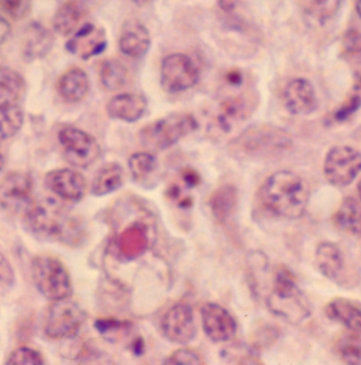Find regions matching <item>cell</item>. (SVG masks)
<instances>
[{"instance_id": "cell-1", "label": "cell", "mask_w": 361, "mask_h": 365, "mask_svg": "<svg viewBox=\"0 0 361 365\" xmlns=\"http://www.w3.org/2000/svg\"><path fill=\"white\" fill-rule=\"evenodd\" d=\"M23 220L26 229L44 242L78 247L86 240L82 220L56 200L35 201Z\"/></svg>"}, {"instance_id": "cell-2", "label": "cell", "mask_w": 361, "mask_h": 365, "mask_svg": "<svg viewBox=\"0 0 361 365\" xmlns=\"http://www.w3.org/2000/svg\"><path fill=\"white\" fill-rule=\"evenodd\" d=\"M310 193L305 181L290 170H280L263 183L259 200L267 212L285 220H298L305 214Z\"/></svg>"}, {"instance_id": "cell-3", "label": "cell", "mask_w": 361, "mask_h": 365, "mask_svg": "<svg viewBox=\"0 0 361 365\" xmlns=\"http://www.w3.org/2000/svg\"><path fill=\"white\" fill-rule=\"evenodd\" d=\"M266 302L275 316L292 324H299L312 314L310 302L298 286L294 274L286 268L280 269L275 274Z\"/></svg>"}, {"instance_id": "cell-4", "label": "cell", "mask_w": 361, "mask_h": 365, "mask_svg": "<svg viewBox=\"0 0 361 365\" xmlns=\"http://www.w3.org/2000/svg\"><path fill=\"white\" fill-rule=\"evenodd\" d=\"M293 145L290 133L270 124L249 126L234 138L229 150L238 158L253 159L288 150Z\"/></svg>"}, {"instance_id": "cell-5", "label": "cell", "mask_w": 361, "mask_h": 365, "mask_svg": "<svg viewBox=\"0 0 361 365\" xmlns=\"http://www.w3.org/2000/svg\"><path fill=\"white\" fill-rule=\"evenodd\" d=\"M197 128L198 122L191 113H172L144 126L139 133L140 143L146 150L161 152L195 132Z\"/></svg>"}, {"instance_id": "cell-6", "label": "cell", "mask_w": 361, "mask_h": 365, "mask_svg": "<svg viewBox=\"0 0 361 365\" xmlns=\"http://www.w3.org/2000/svg\"><path fill=\"white\" fill-rule=\"evenodd\" d=\"M32 279L39 294L56 302L71 297V277L60 259L50 255H39L32 262Z\"/></svg>"}, {"instance_id": "cell-7", "label": "cell", "mask_w": 361, "mask_h": 365, "mask_svg": "<svg viewBox=\"0 0 361 365\" xmlns=\"http://www.w3.org/2000/svg\"><path fill=\"white\" fill-rule=\"evenodd\" d=\"M34 181L27 173L12 172L0 181V207L24 217L34 205Z\"/></svg>"}, {"instance_id": "cell-8", "label": "cell", "mask_w": 361, "mask_h": 365, "mask_svg": "<svg viewBox=\"0 0 361 365\" xmlns=\"http://www.w3.org/2000/svg\"><path fill=\"white\" fill-rule=\"evenodd\" d=\"M323 172L332 187H347L361 173V152L347 145L330 148L325 156Z\"/></svg>"}, {"instance_id": "cell-9", "label": "cell", "mask_w": 361, "mask_h": 365, "mask_svg": "<svg viewBox=\"0 0 361 365\" xmlns=\"http://www.w3.org/2000/svg\"><path fill=\"white\" fill-rule=\"evenodd\" d=\"M58 138L66 161L76 168H88L100 156L97 140L80 128L66 126L60 130Z\"/></svg>"}, {"instance_id": "cell-10", "label": "cell", "mask_w": 361, "mask_h": 365, "mask_svg": "<svg viewBox=\"0 0 361 365\" xmlns=\"http://www.w3.org/2000/svg\"><path fill=\"white\" fill-rule=\"evenodd\" d=\"M86 312L69 299L54 302L46 316L44 331L51 339H63L76 334L86 320Z\"/></svg>"}, {"instance_id": "cell-11", "label": "cell", "mask_w": 361, "mask_h": 365, "mask_svg": "<svg viewBox=\"0 0 361 365\" xmlns=\"http://www.w3.org/2000/svg\"><path fill=\"white\" fill-rule=\"evenodd\" d=\"M199 70L191 58L175 53L166 56L161 69V86L166 93H183L198 83Z\"/></svg>"}, {"instance_id": "cell-12", "label": "cell", "mask_w": 361, "mask_h": 365, "mask_svg": "<svg viewBox=\"0 0 361 365\" xmlns=\"http://www.w3.org/2000/svg\"><path fill=\"white\" fill-rule=\"evenodd\" d=\"M161 331L171 342L176 344L191 342L197 332L193 308L187 303L175 304L164 314Z\"/></svg>"}, {"instance_id": "cell-13", "label": "cell", "mask_w": 361, "mask_h": 365, "mask_svg": "<svg viewBox=\"0 0 361 365\" xmlns=\"http://www.w3.org/2000/svg\"><path fill=\"white\" fill-rule=\"evenodd\" d=\"M45 185L56 197L71 203L82 200L87 189L84 176L71 168L50 170L46 174Z\"/></svg>"}, {"instance_id": "cell-14", "label": "cell", "mask_w": 361, "mask_h": 365, "mask_svg": "<svg viewBox=\"0 0 361 365\" xmlns=\"http://www.w3.org/2000/svg\"><path fill=\"white\" fill-rule=\"evenodd\" d=\"M203 331L215 343L227 342L235 336L238 324L226 308L215 303H208L201 308Z\"/></svg>"}, {"instance_id": "cell-15", "label": "cell", "mask_w": 361, "mask_h": 365, "mask_svg": "<svg viewBox=\"0 0 361 365\" xmlns=\"http://www.w3.org/2000/svg\"><path fill=\"white\" fill-rule=\"evenodd\" d=\"M253 110V105L248 97L230 96L220 101L215 109L213 125L220 133H231L250 117Z\"/></svg>"}, {"instance_id": "cell-16", "label": "cell", "mask_w": 361, "mask_h": 365, "mask_svg": "<svg viewBox=\"0 0 361 365\" xmlns=\"http://www.w3.org/2000/svg\"><path fill=\"white\" fill-rule=\"evenodd\" d=\"M315 261L323 277L337 285L349 287L347 277V259L338 245L332 242H322L318 245L315 253Z\"/></svg>"}, {"instance_id": "cell-17", "label": "cell", "mask_w": 361, "mask_h": 365, "mask_svg": "<svg viewBox=\"0 0 361 365\" xmlns=\"http://www.w3.org/2000/svg\"><path fill=\"white\" fill-rule=\"evenodd\" d=\"M107 47L104 29L91 23L83 25L66 43V49L82 60L97 56Z\"/></svg>"}, {"instance_id": "cell-18", "label": "cell", "mask_w": 361, "mask_h": 365, "mask_svg": "<svg viewBox=\"0 0 361 365\" xmlns=\"http://www.w3.org/2000/svg\"><path fill=\"white\" fill-rule=\"evenodd\" d=\"M284 105L292 115H308L318 108V98L310 81L295 78L286 85L283 93Z\"/></svg>"}, {"instance_id": "cell-19", "label": "cell", "mask_w": 361, "mask_h": 365, "mask_svg": "<svg viewBox=\"0 0 361 365\" xmlns=\"http://www.w3.org/2000/svg\"><path fill=\"white\" fill-rule=\"evenodd\" d=\"M119 48L124 56L133 58H143L151 48L148 28L138 19H128L122 27Z\"/></svg>"}, {"instance_id": "cell-20", "label": "cell", "mask_w": 361, "mask_h": 365, "mask_svg": "<svg viewBox=\"0 0 361 365\" xmlns=\"http://www.w3.org/2000/svg\"><path fill=\"white\" fill-rule=\"evenodd\" d=\"M148 108L143 96L138 93H121L107 103V115L111 119L133 123L141 119Z\"/></svg>"}, {"instance_id": "cell-21", "label": "cell", "mask_w": 361, "mask_h": 365, "mask_svg": "<svg viewBox=\"0 0 361 365\" xmlns=\"http://www.w3.org/2000/svg\"><path fill=\"white\" fill-rule=\"evenodd\" d=\"M325 314L330 320L345 327L347 331L361 334V304L345 298L328 302Z\"/></svg>"}, {"instance_id": "cell-22", "label": "cell", "mask_w": 361, "mask_h": 365, "mask_svg": "<svg viewBox=\"0 0 361 365\" xmlns=\"http://www.w3.org/2000/svg\"><path fill=\"white\" fill-rule=\"evenodd\" d=\"M148 246V229L143 224H133L116 238V247L122 259H135L146 252Z\"/></svg>"}, {"instance_id": "cell-23", "label": "cell", "mask_w": 361, "mask_h": 365, "mask_svg": "<svg viewBox=\"0 0 361 365\" xmlns=\"http://www.w3.org/2000/svg\"><path fill=\"white\" fill-rule=\"evenodd\" d=\"M54 36L39 23H32L26 29L23 39L24 58L28 62L43 58L51 50Z\"/></svg>"}, {"instance_id": "cell-24", "label": "cell", "mask_w": 361, "mask_h": 365, "mask_svg": "<svg viewBox=\"0 0 361 365\" xmlns=\"http://www.w3.org/2000/svg\"><path fill=\"white\" fill-rule=\"evenodd\" d=\"M91 89L88 76L81 68H71L66 71L58 82V91L61 97L69 103H78L84 100Z\"/></svg>"}, {"instance_id": "cell-25", "label": "cell", "mask_w": 361, "mask_h": 365, "mask_svg": "<svg viewBox=\"0 0 361 365\" xmlns=\"http://www.w3.org/2000/svg\"><path fill=\"white\" fill-rule=\"evenodd\" d=\"M25 91L23 76L9 67H0V108L19 105Z\"/></svg>"}, {"instance_id": "cell-26", "label": "cell", "mask_w": 361, "mask_h": 365, "mask_svg": "<svg viewBox=\"0 0 361 365\" xmlns=\"http://www.w3.org/2000/svg\"><path fill=\"white\" fill-rule=\"evenodd\" d=\"M339 230L361 237V203L353 197L345 198L334 214Z\"/></svg>"}, {"instance_id": "cell-27", "label": "cell", "mask_w": 361, "mask_h": 365, "mask_svg": "<svg viewBox=\"0 0 361 365\" xmlns=\"http://www.w3.org/2000/svg\"><path fill=\"white\" fill-rule=\"evenodd\" d=\"M238 203V190L231 185L218 187L210 198V207L220 222H228L235 213Z\"/></svg>"}, {"instance_id": "cell-28", "label": "cell", "mask_w": 361, "mask_h": 365, "mask_svg": "<svg viewBox=\"0 0 361 365\" xmlns=\"http://www.w3.org/2000/svg\"><path fill=\"white\" fill-rule=\"evenodd\" d=\"M83 8L76 0L66 1L54 14V29L62 36H68L76 31L83 17Z\"/></svg>"}, {"instance_id": "cell-29", "label": "cell", "mask_w": 361, "mask_h": 365, "mask_svg": "<svg viewBox=\"0 0 361 365\" xmlns=\"http://www.w3.org/2000/svg\"><path fill=\"white\" fill-rule=\"evenodd\" d=\"M123 170L118 163H108L103 166L96 175L91 185V193L104 196L117 191L123 185Z\"/></svg>"}, {"instance_id": "cell-30", "label": "cell", "mask_w": 361, "mask_h": 365, "mask_svg": "<svg viewBox=\"0 0 361 365\" xmlns=\"http://www.w3.org/2000/svg\"><path fill=\"white\" fill-rule=\"evenodd\" d=\"M128 68L120 61L109 58L101 66L100 80L106 91H121L128 83Z\"/></svg>"}, {"instance_id": "cell-31", "label": "cell", "mask_w": 361, "mask_h": 365, "mask_svg": "<svg viewBox=\"0 0 361 365\" xmlns=\"http://www.w3.org/2000/svg\"><path fill=\"white\" fill-rule=\"evenodd\" d=\"M342 0H297L298 4L305 14L325 23L336 16Z\"/></svg>"}, {"instance_id": "cell-32", "label": "cell", "mask_w": 361, "mask_h": 365, "mask_svg": "<svg viewBox=\"0 0 361 365\" xmlns=\"http://www.w3.org/2000/svg\"><path fill=\"white\" fill-rule=\"evenodd\" d=\"M24 111L19 105L0 108V138L10 139L23 128Z\"/></svg>"}, {"instance_id": "cell-33", "label": "cell", "mask_w": 361, "mask_h": 365, "mask_svg": "<svg viewBox=\"0 0 361 365\" xmlns=\"http://www.w3.org/2000/svg\"><path fill=\"white\" fill-rule=\"evenodd\" d=\"M157 165L156 157L151 153H136L128 160L131 176L137 182L148 180V177L157 170Z\"/></svg>"}, {"instance_id": "cell-34", "label": "cell", "mask_w": 361, "mask_h": 365, "mask_svg": "<svg viewBox=\"0 0 361 365\" xmlns=\"http://www.w3.org/2000/svg\"><path fill=\"white\" fill-rule=\"evenodd\" d=\"M358 334L357 332H353V336H347L339 344V355L347 364H358L361 361V341Z\"/></svg>"}, {"instance_id": "cell-35", "label": "cell", "mask_w": 361, "mask_h": 365, "mask_svg": "<svg viewBox=\"0 0 361 365\" xmlns=\"http://www.w3.org/2000/svg\"><path fill=\"white\" fill-rule=\"evenodd\" d=\"M6 364L10 365H39L45 364V360H44L43 355L36 349L23 346L13 351L9 355Z\"/></svg>"}, {"instance_id": "cell-36", "label": "cell", "mask_w": 361, "mask_h": 365, "mask_svg": "<svg viewBox=\"0 0 361 365\" xmlns=\"http://www.w3.org/2000/svg\"><path fill=\"white\" fill-rule=\"evenodd\" d=\"M166 364H203V357L197 351L190 349H181L173 353L164 361Z\"/></svg>"}, {"instance_id": "cell-37", "label": "cell", "mask_w": 361, "mask_h": 365, "mask_svg": "<svg viewBox=\"0 0 361 365\" xmlns=\"http://www.w3.org/2000/svg\"><path fill=\"white\" fill-rule=\"evenodd\" d=\"M224 357L228 358L230 362H233V364H235L236 359H238L236 364L257 362L255 361V351L250 347H245L243 345L242 346L229 347L224 351Z\"/></svg>"}, {"instance_id": "cell-38", "label": "cell", "mask_w": 361, "mask_h": 365, "mask_svg": "<svg viewBox=\"0 0 361 365\" xmlns=\"http://www.w3.org/2000/svg\"><path fill=\"white\" fill-rule=\"evenodd\" d=\"M0 6L11 16L21 19L29 12L31 0H0Z\"/></svg>"}, {"instance_id": "cell-39", "label": "cell", "mask_w": 361, "mask_h": 365, "mask_svg": "<svg viewBox=\"0 0 361 365\" xmlns=\"http://www.w3.org/2000/svg\"><path fill=\"white\" fill-rule=\"evenodd\" d=\"M361 106V98L360 96H352L340 108L337 109L334 118L337 122H343L349 119L354 113L358 110Z\"/></svg>"}, {"instance_id": "cell-40", "label": "cell", "mask_w": 361, "mask_h": 365, "mask_svg": "<svg viewBox=\"0 0 361 365\" xmlns=\"http://www.w3.org/2000/svg\"><path fill=\"white\" fill-rule=\"evenodd\" d=\"M63 343L61 346V353L64 356L65 358H69V359H73V358L78 357L82 353L84 346H83L81 339L78 340L76 334H72V336H65L62 339Z\"/></svg>"}, {"instance_id": "cell-41", "label": "cell", "mask_w": 361, "mask_h": 365, "mask_svg": "<svg viewBox=\"0 0 361 365\" xmlns=\"http://www.w3.org/2000/svg\"><path fill=\"white\" fill-rule=\"evenodd\" d=\"M343 47L350 53H361V31L356 29L347 30L343 36Z\"/></svg>"}, {"instance_id": "cell-42", "label": "cell", "mask_w": 361, "mask_h": 365, "mask_svg": "<svg viewBox=\"0 0 361 365\" xmlns=\"http://www.w3.org/2000/svg\"><path fill=\"white\" fill-rule=\"evenodd\" d=\"M128 325L126 323L117 320H98L96 322V329L105 336H109L111 334H118L121 331H126Z\"/></svg>"}, {"instance_id": "cell-43", "label": "cell", "mask_w": 361, "mask_h": 365, "mask_svg": "<svg viewBox=\"0 0 361 365\" xmlns=\"http://www.w3.org/2000/svg\"><path fill=\"white\" fill-rule=\"evenodd\" d=\"M15 283V273L9 259L0 253V285L12 286Z\"/></svg>"}, {"instance_id": "cell-44", "label": "cell", "mask_w": 361, "mask_h": 365, "mask_svg": "<svg viewBox=\"0 0 361 365\" xmlns=\"http://www.w3.org/2000/svg\"><path fill=\"white\" fill-rule=\"evenodd\" d=\"M181 178H183V183L189 187H196L199 183V175L190 168H185L181 172Z\"/></svg>"}, {"instance_id": "cell-45", "label": "cell", "mask_w": 361, "mask_h": 365, "mask_svg": "<svg viewBox=\"0 0 361 365\" xmlns=\"http://www.w3.org/2000/svg\"><path fill=\"white\" fill-rule=\"evenodd\" d=\"M10 31V24H9L4 17L0 16V47H1L2 43L8 38Z\"/></svg>"}, {"instance_id": "cell-46", "label": "cell", "mask_w": 361, "mask_h": 365, "mask_svg": "<svg viewBox=\"0 0 361 365\" xmlns=\"http://www.w3.org/2000/svg\"><path fill=\"white\" fill-rule=\"evenodd\" d=\"M227 82L231 85H240L242 82V74L236 70H232L226 76Z\"/></svg>"}, {"instance_id": "cell-47", "label": "cell", "mask_w": 361, "mask_h": 365, "mask_svg": "<svg viewBox=\"0 0 361 365\" xmlns=\"http://www.w3.org/2000/svg\"><path fill=\"white\" fill-rule=\"evenodd\" d=\"M238 0H218L220 9L225 12L230 13L236 8Z\"/></svg>"}, {"instance_id": "cell-48", "label": "cell", "mask_w": 361, "mask_h": 365, "mask_svg": "<svg viewBox=\"0 0 361 365\" xmlns=\"http://www.w3.org/2000/svg\"><path fill=\"white\" fill-rule=\"evenodd\" d=\"M355 10L361 19V0H355Z\"/></svg>"}, {"instance_id": "cell-49", "label": "cell", "mask_w": 361, "mask_h": 365, "mask_svg": "<svg viewBox=\"0 0 361 365\" xmlns=\"http://www.w3.org/2000/svg\"><path fill=\"white\" fill-rule=\"evenodd\" d=\"M131 1L137 4V6H144V4H148L151 0H131Z\"/></svg>"}, {"instance_id": "cell-50", "label": "cell", "mask_w": 361, "mask_h": 365, "mask_svg": "<svg viewBox=\"0 0 361 365\" xmlns=\"http://www.w3.org/2000/svg\"><path fill=\"white\" fill-rule=\"evenodd\" d=\"M4 157L2 155L1 148H0V172L4 170Z\"/></svg>"}, {"instance_id": "cell-51", "label": "cell", "mask_w": 361, "mask_h": 365, "mask_svg": "<svg viewBox=\"0 0 361 365\" xmlns=\"http://www.w3.org/2000/svg\"><path fill=\"white\" fill-rule=\"evenodd\" d=\"M357 191H358V194H360V200H361V180L360 181V183H358Z\"/></svg>"}]
</instances>
